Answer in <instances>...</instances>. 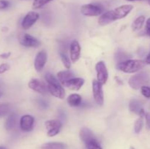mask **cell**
Instances as JSON below:
<instances>
[{
    "label": "cell",
    "mask_w": 150,
    "mask_h": 149,
    "mask_svg": "<svg viewBox=\"0 0 150 149\" xmlns=\"http://www.w3.org/2000/svg\"><path fill=\"white\" fill-rule=\"evenodd\" d=\"M75 75L70 70H66V71H60L57 73V78L59 81L62 84L64 82L70 80L72 78H74Z\"/></svg>",
    "instance_id": "obj_18"
},
{
    "label": "cell",
    "mask_w": 150,
    "mask_h": 149,
    "mask_svg": "<svg viewBox=\"0 0 150 149\" xmlns=\"http://www.w3.org/2000/svg\"><path fill=\"white\" fill-rule=\"evenodd\" d=\"M146 32L149 36H150V25H146Z\"/></svg>",
    "instance_id": "obj_35"
},
{
    "label": "cell",
    "mask_w": 150,
    "mask_h": 149,
    "mask_svg": "<svg viewBox=\"0 0 150 149\" xmlns=\"http://www.w3.org/2000/svg\"><path fill=\"white\" fill-rule=\"evenodd\" d=\"M141 92H142V95H143L144 97L148 98L149 99L150 98V87L146 86H144L141 88Z\"/></svg>",
    "instance_id": "obj_29"
},
{
    "label": "cell",
    "mask_w": 150,
    "mask_h": 149,
    "mask_svg": "<svg viewBox=\"0 0 150 149\" xmlns=\"http://www.w3.org/2000/svg\"><path fill=\"white\" fill-rule=\"evenodd\" d=\"M130 149H135V148L132 147V146H131V147H130Z\"/></svg>",
    "instance_id": "obj_39"
},
{
    "label": "cell",
    "mask_w": 150,
    "mask_h": 149,
    "mask_svg": "<svg viewBox=\"0 0 150 149\" xmlns=\"http://www.w3.org/2000/svg\"><path fill=\"white\" fill-rule=\"evenodd\" d=\"M129 109L131 112L138 114L140 116H143L144 115V110L142 108V105L137 99H132L129 104Z\"/></svg>",
    "instance_id": "obj_16"
},
{
    "label": "cell",
    "mask_w": 150,
    "mask_h": 149,
    "mask_svg": "<svg viewBox=\"0 0 150 149\" xmlns=\"http://www.w3.org/2000/svg\"><path fill=\"white\" fill-rule=\"evenodd\" d=\"M47 61V53L45 51H42L37 54L35 59V68L38 72H41L45 67Z\"/></svg>",
    "instance_id": "obj_15"
},
{
    "label": "cell",
    "mask_w": 150,
    "mask_h": 149,
    "mask_svg": "<svg viewBox=\"0 0 150 149\" xmlns=\"http://www.w3.org/2000/svg\"><path fill=\"white\" fill-rule=\"evenodd\" d=\"M10 53H4L0 54V58H3V59H7L10 56Z\"/></svg>",
    "instance_id": "obj_32"
},
{
    "label": "cell",
    "mask_w": 150,
    "mask_h": 149,
    "mask_svg": "<svg viewBox=\"0 0 150 149\" xmlns=\"http://www.w3.org/2000/svg\"><path fill=\"white\" fill-rule=\"evenodd\" d=\"M95 69L97 72V80L100 84H105L108 78V72L105 64L102 61H99L96 64Z\"/></svg>",
    "instance_id": "obj_6"
},
{
    "label": "cell",
    "mask_w": 150,
    "mask_h": 149,
    "mask_svg": "<svg viewBox=\"0 0 150 149\" xmlns=\"http://www.w3.org/2000/svg\"><path fill=\"white\" fill-rule=\"evenodd\" d=\"M10 2L7 0H0V10L7 9L10 6Z\"/></svg>",
    "instance_id": "obj_30"
},
{
    "label": "cell",
    "mask_w": 150,
    "mask_h": 149,
    "mask_svg": "<svg viewBox=\"0 0 150 149\" xmlns=\"http://www.w3.org/2000/svg\"><path fill=\"white\" fill-rule=\"evenodd\" d=\"M10 110V107L8 104H0V118L8 114Z\"/></svg>",
    "instance_id": "obj_28"
},
{
    "label": "cell",
    "mask_w": 150,
    "mask_h": 149,
    "mask_svg": "<svg viewBox=\"0 0 150 149\" xmlns=\"http://www.w3.org/2000/svg\"><path fill=\"white\" fill-rule=\"evenodd\" d=\"M84 83V80L81 77H74L67 81L63 83L62 86H65L67 89H70V90L79 91L81 88L83 86Z\"/></svg>",
    "instance_id": "obj_13"
},
{
    "label": "cell",
    "mask_w": 150,
    "mask_h": 149,
    "mask_svg": "<svg viewBox=\"0 0 150 149\" xmlns=\"http://www.w3.org/2000/svg\"><path fill=\"white\" fill-rule=\"evenodd\" d=\"M10 69V66L7 64H0V74H3L5 72H7V70Z\"/></svg>",
    "instance_id": "obj_31"
},
{
    "label": "cell",
    "mask_w": 150,
    "mask_h": 149,
    "mask_svg": "<svg viewBox=\"0 0 150 149\" xmlns=\"http://www.w3.org/2000/svg\"><path fill=\"white\" fill-rule=\"evenodd\" d=\"M39 18V14L36 12H29L23 18L21 22V26L23 29H29L36 23Z\"/></svg>",
    "instance_id": "obj_10"
},
{
    "label": "cell",
    "mask_w": 150,
    "mask_h": 149,
    "mask_svg": "<svg viewBox=\"0 0 150 149\" xmlns=\"http://www.w3.org/2000/svg\"><path fill=\"white\" fill-rule=\"evenodd\" d=\"M148 1V3H149V4L150 5V0H147Z\"/></svg>",
    "instance_id": "obj_40"
},
{
    "label": "cell",
    "mask_w": 150,
    "mask_h": 149,
    "mask_svg": "<svg viewBox=\"0 0 150 149\" xmlns=\"http://www.w3.org/2000/svg\"><path fill=\"white\" fill-rule=\"evenodd\" d=\"M17 115L16 112H12L8 115L4 124V127L7 130H11L15 127L17 121Z\"/></svg>",
    "instance_id": "obj_19"
},
{
    "label": "cell",
    "mask_w": 150,
    "mask_h": 149,
    "mask_svg": "<svg viewBox=\"0 0 150 149\" xmlns=\"http://www.w3.org/2000/svg\"><path fill=\"white\" fill-rule=\"evenodd\" d=\"M84 144L86 145V147L87 149H103L97 138L89 140Z\"/></svg>",
    "instance_id": "obj_24"
},
{
    "label": "cell",
    "mask_w": 150,
    "mask_h": 149,
    "mask_svg": "<svg viewBox=\"0 0 150 149\" xmlns=\"http://www.w3.org/2000/svg\"><path fill=\"white\" fill-rule=\"evenodd\" d=\"M144 22L145 16H139V17L133 22V23H132V29H133V31H137L142 29Z\"/></svg>",
    "instance_id": "obj_22"
},
{
    "label": "cell",
    "mask_w": 150,
    "mask_h": 149,
    "mask_svg": "<svg viewBox=\"0 0 150 149\" xmlns=\"http://www.w3.org/2000/svg\"><path fill=\"white\" fill-rule=\"evenodd\" d=\"M146 25H150V18L146 20Z\"/></svg>",
    "instance_id": "obj_36"
},
{
    "label": "cell",
    "mask_w": 150,
    "mask_h": 149,
    "mask_svg": "<svg viewBox=\"0 0 150 149\" xmlns=\"http://www.w3.org/2000/svg\"><path fill=\"white\" fill-rule=\"evenodd\" d=\"M60 56H61L62 61L64 67L67 69H70V67H71V63H70V58H69L68 56H67L64 52L60 53Z\"/></svg>",
    "instance_id": "obj_27"
},
{
    "label": "cell",
    "mask_w": 150,
    "mask_h": 149,
    "mask_svg": "<svg viewBox=\"0 0 150 149\" xmlns=\"http://www.w3.org/2000/svg\"><path fill=\"white\" fill-rule=\"evenodd\" d=\"M149 76L146 72H140L131 76L129 79V85L133 89H141L149 82Z\"/></svg>",
    "instance_id": "obj_4"
},
{
    "label": "cell",
    "mask_w": 150,
    "mask_h": 149,
    "mask_svg": "<svg viewBox=\"0 0 150 149\" xmlns=\"http://www.w3.org/2000/svg\"><path fill=\"white\" fill-rule=\"evenodd\" d=\"M80 138L84 143L91 140L96 138L95 134L88 128H83L80 131Z\"/></svg>",
    "instance_id": "obj_17"
},
{
    "label": "cell",
    "mask_w": 150,
    "mask_h": 149,
    "mask_svg": "<svg viewBox=\"0 0 150 149\" xmlns=\"http://www.w3.org/2000/svg\"><path fill=\"white\" fill-rule=\"evenodd\" d=\"M145 62H146V64H150V53L149 54L147 55V56L146 57V58H145Z\"/></svg>",
    "instance_id": "obj_34"
},
{
    "label": "cell",
    "mask_w": 150,
    "mask_h": 149,
    "mask_svg": "<svg viewBox=\"0 0 150 149\" xmlns=\"http://www.w3.org/2000/svg\"><path fill=\"white\" fill-rule=\"evenodd\" d=\"M41 149H67V145L59 142H50L42 145Z\"/></svg>",
    "instance_id": "obj_20"
},
{
    "label": "cell",
    "mask_w": 150,
    "mask_h": 149,
    "mask_svg": "<svg viewBox=\"0 0 150 149\" xmlns=\"http://www.w3.org/2000/svg\"><path fill=\"white\" fill-rule=\"evenodd\" d=\"M70 59L72 62L76 63L80 58L81 56V46L77 40H73L70 44Z\"/></svg>",
    "instance_id": "obj_14"
},
{
    "label": "cell",
    "mask_w": 150,
    "mask_h": 149,
    "mask_svg": "<svg viewBox=\"0 0 150 149\" xmlns=\"http://www.w3.org/2000/svg\"><path fill=\"white\" fill-rule=\"evenodd\" d=\"M46 82L48 83V90L51 95L59 99H64L65 96V91L62 85L51 73H46L45 76Z\"/></svg>",
    "instance_id": "obj_2"
},
{
    "label": "cell",
    "mask_w": 150,
    "mask_h": 149,
    "mask_svg": "<svg viewBox=\"0 0 150 149\" xmlns=\"http://www.w3.org/2000/svg\"><path fill=\"white\" fill-rule=\"evenodd\" d=\"M146 62L143 60L128 59L117 64V68L126 73H134L144 67Z\"/></svg>",
    "instance_id": "obj_3"
},
{
    "label": "cell",
    "mask_w": 150,
    "mask_h": 149,
    "mask_svg": "<svg viewBox=\"0 0 150 149\" xmlns=\"http://www.w3.org/2000/svg\"><path fill=\"white\" fill-rule=\"evenodd\" d=\"M104 7L100 4H84L81 7V13L85 16H99L103 13Z\"/></svg>",
    "instance_id": "obj_5"
},
{
    "label": "cell",
    "mask_w": 150,
    "mask_h": 149,
    "mask_svg": "<svg viewBox=\"0 0 150 149\" xmlns=\"http://www.w3.org/2000/svg\"><path fill=\"white\" fill-rule=\"evenodd\" d=\"M144 126V120H143V116H140L137 120H136V123H135L134 125V131L136 134H139L140 133V131H142V128H143Z\"/></svg>",
    "instance_id": "obj_26"
},
{
    "label": "cell",
    "mask_w": 150,
    "mask_h": 149,
    "mask_svg": "<svg viewBox=\"0 0 150 149\" xmlns=\"http://www.w3.org/2000/svg\"><path fill=\"white\" fill-rule=\"evenodd\" d=\"M145 118H146L147 127L150 129V112H149V113H146V115H145Z\"/></svg>",
    "instance_id": "obj_33"
},
{
    "label": "cell",
    "mask_w": 150,
    "mask_h": 149,
    "mask_svg": "<svg viewBox=\"0 0 150 149\" xmlns=\"http://www.w3.org/2000/svg\"><path fill=\"white\" fill-rule=\"evenodd\" d=\"M28 86L35 91L38 93H41V94H45L48 91V86H45L43 82L40 81L38 79H32L28 83Z\"/></svg>",
    "instance_id": "obj_11"
},
{
    "label": "cell",
    "mask_w": 150,
    "mask_h": 149,
    "mask_svg": "<svg viewBox=\"0 0 150 149\" xmlns=\"http://www.w3.org/2000/svg\"><path fill=\"white\" fill-rule=\"evenodd\" d=\"M1 93H0V97H1Z\"/></svg>",
    "instance_id": "obj_41"
},
{
    "label": "cell",
    "mask_w": 150,
    "mask_h": 149,
    "mask_svg": "<svg viewBox=\"0 0 150 149\" xmlns=\"http://www.w3.org/2000/svg\"><path fill=\"white\" fill-rule=\"evenodd\" d=\"M130 55L128 54L127 53L125 52V51H117L116 53L115 58L116 61L118 63L122 62V61H127V60L130 59Z\"/></svg>",
    "instance_id": "obj_23"
},
{
    "label": "cell",
    "mask_w": 150,
    "mask_h": 149,
    "mask_svg": "<svg viewBox=\"0 0 150 149\" xmlns=\"http://www.w3.org/2000/svg\"><path fill=\"white\" fill-rule=\"evenodd\" d=\"M103 85L100 84L97 80L92 82V91L95 101L100 106H102L104 102L103 91Z\"/></svg>",
    "instance_id": "obj_8"
},
{
    "label": "cell",
    "mask_w": 150,
    "mask_h": 149,
    "mask_svg": "<svg viewBox=\"0 0 150 149\" xmlns=\"http://www.w3.org/2000/svg\"><path fill=\"white\" fill-rule=\"evenodd\" d=\"M0 149H7V148L6 147H4V146L0 145Z\"/></svg>",
    "instance_id": "obj_38"
},
{
    "label": "cell",
    "mask_w": 150,
    "mask_h": 149,
    "mask_svg": "<svg viewBox=\"0 0 150 149\" xmlns=\"http://www.w3.org/2000/svg\"><path fill=\"white\" fill-rule=\"evenodd\" d=\"M133 9V6L130 4H125V5L120 6L114 10H109L105 12V13L101 15L98 20V23L100 26H105L115 20L125 18L132 10Z\"/></svg>",
    "instance_id": "obj_1"
},
{
    "label": "cell",
    "mask_w": 150,
    "mask_h": 149,
    "mask_svg": "<svg viewBox=\"0 0 150 149\" xmlns=\"http://www.w3.org/2000/svg\"><path fill=\"white\" fill-rule=\"evenodd\" d=\"M128 1H143V0H126Z\"/></svg>",
    "instance_id": "obj_37"
},
{
    "label": "cell",
    "mask_w": 150,
    "mask_h": 149,
    "mask_svg": "<svg viewBox=\"0 0 150 149\" xmlns=\"http://www.w3.org/2000/svg\"><path fill=\"white\" fill-rule=\"evenodd\" d=\"M19 42L21 45L27 48H37L40 45V42L37 38L29 34H23L21 35L19 39Z\"/></svg>",
    "instance_id": "obj_9"
},
{
    "label": "cell",
    "mask_w": 150,
    "mask_h": 149,
    "mask_svg": "<svg viewBox=\"0 0 150 149\" xmlns=\"http://www.w3.org/2000/svg\"><path fill=\"white\" fill-rule=\"evenodd\" d=\"M51 1H53V0H34L33 4H32V8L34 10L41 8Z\"/></svg>",
    "instance_id": "obj_25"
},
{
    "label": "cell",
    "mask_w": 150,
    "mask_h": 149,
    "mask_svg": "<svg viewBox=\"0 0 150 149\" xmlns=\"http://www.w3.org/2000/svg\"><path fill=\"white\" fill-rule=\"evenodd\" d=\"M35 119L33 116L30 115H24L21 118L20 127L22 131H30L33 129Z\"/></svg>",
    "instance_id": "obj_12"
},
{
    "label": "cell",
    "mask_w": 150,
    "mask_h": 149,
    "mask_svg": "<svg viewBox=\"0 0 150 149\" xmlns=\"http://www.w3.org/2000/svg\"><path fill=\"white\" fill-rule=\"evenodd\" d=\"M82 101L81 96L78 93H72L67 97V103L71 107H78Z\"/></svg>",
    "instance_id": "obj_21"
},
{
    "label": "cell",
    "mask_w": 150,
    "mask_h": 149,
    "mask_svg": "<svg viewBox=\"0 0 150 149\" xmlns=\"http://www.w3.org/2000/svg\"><path fill=\"white\" fill-rule=\"evenodd\" d=\"M45 125L47 129V134L48 137H54L58 134L62 127L61 121L57 119L48 120L45 121Z\"/></svg>",
    "instance_id": "obj_7"
}]
</instances>
